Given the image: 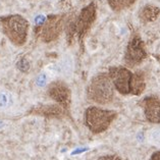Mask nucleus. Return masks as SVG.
Here are the masks:
<instances>
[{
    "label": "nucleus",
    "mask_w": 160,
    "mask_h": 160,
    "mask_svg": "<svg viewBox=\"0 0 160 160\" xmlns=\"http://www.w3.org/2000/svg\"><path fill=\"white\" fill-rule=\"evenodd\" d=\"M114 86L108 72L98 73L95 76L87 87L89 100L98 104L110 103L114 98Z\"/></svg>",
    "instance_id": "obj_3"
},
{
    "label": "nucleus",
    "mask_w": 160,
    "mask_h": 160,
    "mask_svg": "<svg viewBox=\"0 0 160 160\" xmlns=\"http://www.w3.org/2000/svg\"><path fill=\"white\" fill-rule=\"evenodd\" d=\"M36 83L39 87H44V86L47 84V76H46L45 72H42L38 76Z\"/></svg>",
    "instance_id": "obj_14"
},
{
    "label": "nucleus",
    "mask_w": 160,
    "mask_h": 160,
    "mask_svg": "<svg viewBox=\"0 0 160 160\" xmlns=\"http://www.w3.org/2000/svg\"><path fill=\"white\" fill-rule=\"evenodd\" d=\"M140 105L148 122L160 123V98L156 96H147L140 101Z\"/></svg>",
    "instance_id": "obj_8"
},
{
    "label": "nucleus",
    "mask_w": 160,
    "mask_h": 160,
    "mask_svg": "<svg viewBox=\"0 0 160 160\" xmlns=\"http://www.w3.org/2000/svg\"><path fill=\"white\" fill-rule=\"evenodd\" d=\"M0 28L3 35L17 47L24 46L29 36L30 22L21 14H8L0 17Z\"/></svg>",
    "instance_id": "obj_2"
},
{
    "label": "nucleus",
    "mask_w": 160,
    "mask_h": 160,
    "mask_svg": "<svg viewBox=\"0 0 160 160\" xmlns=\"http://www.w3.org/2000/svg\"><path fill=\"white\" fill-rule=\"evenodd\" d=\"M118 116V112L99 107H89L85 112V122L89 130L94 134H99L110 127Z\"/></svg>",
    "instance_id": "obj_5"
},
{
    "label": "nucleus",
    "mask_w": 160,
    "mask_h": 160,
    "mask_svg": "<svg viewBox=\"0 0 160 160\" xmlns=\"http://www.w3.org/2000/svg\"><path fill=\"white\" fill-rule=\"evenodd\" d=\"M150 160H160V150L159 151H156L155 153L152 154Z\"/></svg>",
    "instance_id": "obj_16"
},
{
    "label": "nucleus",
    "mask_w": 160,
    "mask_h": 160,
    "mask_svg": "<svg viewBox=\"0 0 160 160\" xmlns=\"http://www.w3.org/2000/svg\"><path fill=\"white\" fill-rule=\"evenodd\" d=\"M159 15L160 8L153 4L144 5L138 12V18L143 24H149V22H155L159 18Z\"/></svg>",
    "instance_id": "obj_10"
},
{
    "label": "nucleus",
    "mask_w": 160,
    "mask_h": 160,
    "mask_svg": "<svg viewBox=\"0 0 160 160\" xmlns=\"http://www.w3.org/2000/svg\"><path fill=\"white\" fill-rule=\"evenodd\" d=\"M4 126H5V123H4V122H3V120H1V119H0V128H4Z\"/></svg>",
    "instance_id": "obj_17"
},
{
    "label": "nucleus",
    "mask_w": 160,
    "mask_h": 160,
    "mask_svg": "<svg viewBox=\"0 0 160 160\" xmlns=\"http://www.w3.org/2000/svg\"><path fill=\"white\" fill-rule=\"evenodd\" d=\"M146 89V80L145 75L142 71H137L132 72L131 80V94L139 96L145 91Z\"/></svg>",
    "instance_id": "obj_11"
},
{
    "label": "nucleus",
    "mask_w": 160,
    "mask_h": 160,
    "mask_svg": "<svg viewBox=\"0 0 160 160\" xmlns=\"http://www.w3.org/2000/svg\"><path fill=\"white\" fill-rule=\"evenodd\" d=\"M138 0H107V3L113 11L119 12V11L130 8Z\"/></svg>",
    "instance_id": "obj_12"
},
{
    "label": "nucleus",
    "mask_w": 160,
    "mask_h": 160,
    "mask_svg": "<svg viewBox=\"0 0 160 160\" xmlns=\"http://www.w3.org/2000/svg\"><path fill=\"white\" fill-rule=\"evenodd\" d=\"M147 56L148 52L142 37L138 33H132L124 52V64L128 68H132L141 64Z\"/></svg>",
    "instance_id": "obj_6"
},
{
    "label": "nucleus",
    "mask_w": 160,
    "mask_h": 160,
    "mask_svg": "<svg viewBox=\"0 0 160 160\" xmlns=\"http://www.w3.org/2000/svg\"><path fill=\"white\" fill-rule=\"evenodd\" d=\"M13 104V97L6 90H0V109H8Z\"/></svg>",
    "instance_id": "obj_13"
},
{
    "label": "nucleus",
    "mask_w": 160,
    "mask_h": 160,
    "mask_svg": "<svg viewBox=\"0 0 160 160\" xmlns=\"http://www.w3.org/2000/svg\"><path fill=\"white\" fill-rule=\"evenodd\" d=\"M66 17L68 15L64 13L48 15L42 25L35 27L34 32L36 37L45 44L55 42L65 29L68 22Z\"/></svg>",
    "instance_id": "obj_4"
},
{
    "label": "nucleus",
    "mask_w": 160,
    "mask_h": 160,
    "mask_svg": "<svg viewBox=\"0 0 160 160\" xmlns=\"http://www.w3.org/2000/svg\"><path fill=\"white\" fill-rule=\"evenodd\" d=\"M97 160H122V158L118 155H105Z\"/></svg>",
    "instance_id": "obj_15"
},
{
    "label": "nucleus",
    "mask_w": 160,
    "mask_h": 160,
    "mask_svg": "<svg viewBox=\"0 0 160 160\" xmlns=\"http://www.w3.org/2000/svg\"><path fill=\"white\" fill-rule=\"evenodd\" d=\"M48 94L53 100L61 104L62 106H68L71 102V90L64 82L57 81L49 86Z\"/></svg>",
    "instance_id": "obj_9"
},
{
    "label": "nucleus",
    "mask_w": 160,
    "mask_h": 160,
    "mask_svg": "<svg viewBox=\"0 0 160 160\" xmlns=\"http://www.w3.org/2000/svg\"><path fill=\"white\" fill-rule=\"evenodd\" d=\"M96 18L97 4L95 1H92L83 7L77 17L68 19L64 29L68 45H72L75 40L79 42L80 45H83L84 39L94 25Z\"/></svg>",
    "instance_id": "obj_1"
},
{
    "label": "nucleus",
    "mask_w": 160,
    "mask_h": 160,
    "mask_svg": "<svg viewBox=\"0 0 160 160\" xmlns=\"http://www.w3.org/2000/svg\"><path fill=\"white\" fill-rule=\"evenodd\" d=\"M108 75L115 90L122 95L131 94V80L132 72L127 66H111Z\"/></svg>",
    "instance_id": "obj_7"
}]
</instances>
